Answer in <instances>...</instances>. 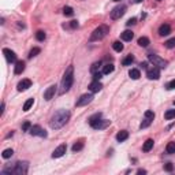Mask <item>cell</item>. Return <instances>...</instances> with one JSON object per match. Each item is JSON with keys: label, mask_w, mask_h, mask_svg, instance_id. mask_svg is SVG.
Returning <instances> with one entry per match:
<instances>
[{"label": "cell", "mask_w": 175, "mask_h": 175, "mask_svg": "<svg viewBox=\"0 0 175 175\" xmlns=\"http://www.w3.org/2000/svg\"><path fill=\"white\" fill-rule=\"evenodd\" d=\"M70 119V111L67 110H59L56 114L52 116V121H51V127L52 129H60L66 125Z\"/></svg>", "instance_id": "obj_1"}, {"label": "cell", "mask_w": 175, "mask_h": 175, "mask_svg": "<svg viewBox=\"0 0 175 175\" xmlns=\"http://www.w3.org/2000/svg\"><path fill=\"white\" fill-rule=\"evenodd\" d=\"M73 82H74V67L68 66L65 75H63V79H62V93L68 92L73 86Z\"/></svg>", "instance_id": "obj_2"}, {"label": "cell", "mask_w": 175, "mask_h": 175, "mask_svg": "<svg viewBox=\"0 0 175 175\" xmlns=\"http://www.w3.org/2000/svg\"><path fill=\"white\" fill-rule=\"evenodd\" d=\"M29 170V163L28 161H18L15 163L14 168H10V170H3L1 174H17V175H26Z\"/></svg>", "instance_id": "obj_3"}, {"label": "cell", "mask_w": 175, "mask_h": 175, "mask_svg": "<svg viewBox=\"0 0 175 175\" xmlns=\"http://www.w3.org/2000/svg\"><path fill=\"white\" fill-rule=\"evenodd\" d=\"M108 33H110V26L100 25L99 28H96L94 30H93L92 36H90V41H99V40H103Z\"/></svg>", "instance_id": "obj_4"}, {"label": "cell", "mask_w": 175, "mask_h": 175, "mask_svg": "<svg viewBox=\"0 0 175 175\" xmlns=\"http://www.w3.org/2000/svg\"><path fill=\"white\" fill-rule=\"evenodd\" d=\"M148 57H149V62H152V63H153V66H156V67H159V68H164L166 66H167V60L161 59V57L157 56V55L150 54Z\"/></svg>", "instance_id": "obj_5"}, {"label": "cell", "mask_w": 175, "mask_h": 175, "mask_svg": "<svg viewBox=\"0 0 175 175\" xmlns=\"http://www.w3.org/2000/svg\"><path fill=\"white\" fill-rule=\"evenodd\" d=\"M126 6H123V4H121V6H118V7H115L114 10L111 11V19H114V21H116V19H119L121 17H123L126 12Z\"/></svg>", "instance_id": "obj_6"}, {"label": "cell", "mask_w": 175, "mask_h": 175, "mask_svg": "<svg viewBox=\"0 0 175 175\" xmlns=\"http://www.w3.org/2000/svg\"><path fill=\"white\" fill-rule=\"evenodd\" d=\"M92 100H93V94H82V96L79 97L78 100H77V107H82V105H88L89 103H92Z\"/></svg>", "instance_id": "obj_7"}, {"label": "cell", "mask_w": 175, "mask_h": 175, "mask_svg": "<svg viewBox=\"0 0 175 175\" xmlns=\"http://www.w3.org/2000/svg\"><path fill=\"white\" fill-rule=\"evenodd\" d=\"M3 54H4V56H6V59H7L8 63H15V62H17V55H15L14 51L8 49V48H4Z\"/></svg>", "instance_id": "obj_8"}, {"label": "cell", "mask_w": 175, "mask_h": 175, "mask_svg": "<svg viewBox=\"0 0 175 175\" xmlns=\"http://www.w3.org/2000/svg\"><path fill=\"white\" fill-rule=\"evenodd\" d=\"M66 150H67V147H66V144H62V145H59V147H57L56 149L54 150V153H52V157H54V159L62 157L63 155L66 153Z\"/></svg>", "instance_id": "obj_9"}, {"label": "cell", "mask_w": 175, "mask_h": 175, "mask_svg": "<svg viewBox=\"0 0 175 175\" xmlns=\"http://www.w3.org/2000/svg\"><path fill=\"white\" fill-rule=\"evenodd\" d=\"M29 131H30L32 136H40V137H44V138L46 137V131L44 129H41L40 126H32V129Z\"/></svg>", "instance_id": "obj_10"}, {"label": "cell", "mask_w": 175, "mask_h": 175, "mask_svg": "<svg viewBox=\"0 0 175 175\" xmlns=\"http://www.w3.org/2000/svg\"><path fill=\"white\" fill-rule=\"evenodd\" d=\"M56 88H57L56 85H51L49 88L45 90V93H44V99H45L46 101H49L51 99L55 96V93H56Z\"/></svg>", "instance_id": "obj_11"}, {"label": "cell", "mask_w": 175, "mask_h": 175, "mask_svg": "<svg viewBox=\"0 0 175 175\" xmlns=\"http://www.w3.org/2000/svg\"><path fill=\"white\" fill-rule=\"evenodd\" d=\"M147 77L149 79H159V78H160V71H159V67L149 68V70L147 71Z\"/></svg>", "instance_id": "obj_12"}, {"label": "cell", "mask_w": 175, "mask_h": 175, "mask_svg": "<svg viewBox=\"0 0 175 175\" xmlns=\"http://www.w3.org/2000/svg\"><path fill=\"white\" fill-rule=\"evenodd\" d=\"M30 86H32V81L30 79H22L21 82L18 84V86H17V89L19 92H23V90H28Z\"/></svg>", "instance_id": "obj_13"}, {"label": "cell", "mask_w": 175, "mask_h": 175, "mask_svg": "<svg viewBox=\"0 0 175 175\" xmlns=\"http://www.w3.org/2000/svg\"><path fill=\"white\" fill-rule=\"evenodd\" d=\"M111 123V121H107V119H100V121L97 122L96 125L93 126V129H96V130H103L105 129V127H108Z\"/></svg>", "instance_id": "obj_14"}, {"label": "cell", "mask_w": 175, "mask_h": 175, "mask_svg": "<svg viewBox=\"0 0 175 175\" xmlns=\"http://www.w3.org/2000/svg\"><path fill=\"white\" fill-rule=\"evenodd\" d=\"M171 33V28H170V25H161L160 28H159V34L160 36H168Z\"/></svg>", "instance_id": "obj_15"}, {"label": "cell", "mask_w": 175, "mask_h": 175, "mask_svg": "<svg viewBox=\"0 0 175 175\" xmlns=\"http://www.w3.org/2000/svg\"><path fill=\"white\" fill-rule=\"evenodd\" d=\"M101 88H103V85H101L99 81H93L89 85V90L92 93H96V92H99V90H101Z\"/></svg>", "instance_id": "obj_16"}, {"label": "cell", "mask_w": 175, "mask_h": 175, "mask_svg": "<svg viewBox=\"0 0 175 175\" xmlns=\"http://www.w3.org/2000/svg\"><path fill=\"white\" fill-rule=\"evenodd\" d=\"M121 37L123 41H131L133 37H134V33H133L131 30H125V32L121 34Z\"/></svg>", "instance_id": "obj_17"}, {"label": "cell", "mask_w": 175, "mask_h": 175, "mask_svg": "<svg viewBox=\"0 0 175 175\" xmlns=\"http://www.w3.org/2000/svg\"><path fill=\"white\" fill-rule=\"evenodd\" d=\"M23 70H25V62H22V60L17 62V65H15V70H14L15 74H22Z\"/></svg>", "instance_id": "obj_18"}, {"label": "cell", "mask_w": 175, "mask_h": 175, "mask_svg": "<svg viewBox=\"0 0 175 175\" xmlns=\"http://www.w3.org/2000/svg\"><path fill=\"white\" fill-rule=\"evenodd\" d=\"M129 138V133L126 131V130H121V131L116 134V139H118L119 142H122V141H125V139Z\"/></svg>", "instance_id": "obj_19"}, {"label": "cell", "mask_w": 175, "mask_h": 175, "mask_svg": "<svg viewBox=\"0 0 175 175\" xmlns=\"http://www.w3.org/2000/svg\"><path fill=\"white\" fill-rule=\"evenodd\" d=\"M100 119H101V114H100V112H99V114H94L93 116H90V118H89V125L93 127V126L96 125Z\"/></svg>", "instance_id": "obj_20"}, {"label": "cell", "mask_w": 175, "mask_h": 175, "mask_svg": "<svg viewBox=\"0 0 175 175\" xmlns=\"http://www.w3.org/2000/svg\"><path fill=\"white\" fill-rule=\"evenodd\" d=\"M152 148H153V139H152V138L147 139L145 144H144V147H142V150H144V152H149Z\"/></svg>", "instance_id": "obj_21"}, {"label": "cell", "mask_w": 175, "mask_h": 175, "mask_svg": "<svg viewBox=\"0 0 175 175\" xmlns=\"http://www.w3.org/2000/svg\"><path fill=\"white\" fill-rule=\"evenodd\" d=\"M129 75L131 79H138L139 77H141V73H139V70H137V68H131L129 71Z\"/></svg>", "instance_id": "obj_22"}, {"label": "cell", "mask_w": 175, "mask_h": 175, "mask_svg": "<svg viewBox=\"0 0 175 175\" xmlns=\"http://www.w3.org/2000/svg\"><path fill=\"white\" fill-rule=\"evenodd\" d=\"M166 152L170 155L175 153V141H171V142L167 144V147H166Z\"/></svg>", "instance_id": "obj_23"}, {"label": "cell", "mask_w": 175, "mask_h": 175, "mask_svg": "<svg viewBox=\"0 0 175 175\" xmlns=\"http://www.w3.org/2000/svg\"><path fill=\"white\" fill-rule=\"evenodd\" d=\"M133 62H134V56H133V55H129L127 57H125V59H123L122 65H123V66H130Z\"/></svg>", "instance_id": "obj_24"}, {"label": "cell", "mask_w": 175, "mask_h": 175, "mask_svg": "<svg viewBox=\"0 0 175 175\" xmlns=\"http://www.w3.org/2000/svg\"><path fill=\"white\" fill-rule=\"evenodd\" d=\"M138 45L148 46V45H149V38H148V37H139V38H138Z\"/></svg>", "instance_id": "obj_25"}, {"label": "cell", "mask_w": 175, "mask_h": 175, "mask_svg": "<svg viewBox=\"0 0 175 175\" xmlns=\"http://www.w3.org/2000/svg\"><path fill=\"white\" fill-rule=\"evenodd\" d=\"M112 48H114L116 52H122V51H123V44H122L121 41H115V43L112 44Z\"/></svg>", "instance_id": "obj_26"}, {"label": "cell", "mask_w": 175, "mask_h": 175, "mask_svg": "<svg viewBox=\"0 0 175 175\" xmlns=\"http://www.w3.org/2000/svg\"><path fill=\"white\" fill-rule=\"evenodd\" d=\"M84 148V141H78V142H75L74 145H73V152H78V150H81Z\"/></svg>", "instance_id": "obj_27"}, {"label": "cell", "mask_w": 175, "mask_h": 175, "mask_svg": "<svg viewBox=\"0 0 175 175\" xmlns=\"http://www.w3.org/2000/svg\"><path fill=\"white\" fill-rule=\"evenodd\" d=\"M164 118L167 119V121H170V119H175V110H168L167 112L164 114Z\"/></svg>", "instance_id": "obj_28"}, {"label": "cell", "mask_w": 175, "mask_h": 175, "mask_svg": "<svg viewBox=\"0 0 175 175\" xmlns=\"http://www.w3.org/2000/svg\"><path fill=\"white\" fill-rule=\"evenodd\" d=\"M34 104V99H29L25 104H23V111H29L32 108V105Z\"/></svg>", "instance_id": "obj_29"}, {"label": "cell", "mask_w": 175, "mask_h": 175, "mask_svg": "<svg viewBox=\"0 0 175 175\" xmlns=\"http://www.w3.org/2000/svg\"><path fill=\"white\" fill-rule=\"evenodd\" d=\"M114 65H105L103 68V74H110V73L114 71Z\"/></svg>", "instance_id": "obj_30"}, {"label": "cell", "mask_w": 175, "mask_h": 175, "mask_svg": "<svg viewBox=\"0 0 175 175\" xmlns=\"http://www.w3.org/2000/svg\"><path fill=\"white\" fill-rule=\"evenodd\" d=\"M164 45L167 46L168 49H171V48H175V37H172V38H170L168 41H166Z\"/></svg>", "instance_id": "obj_31"}, {"label": "cell", "mask_w": 175, "mask_h": 175, "mask_svg": "<svg viewBox=\"0 0 175 175\" xmlns=\"http://www.w3.org/2000/svg\"><path fill=\"white\" fill-rule=\"evenodd\" d=\"M45 37H46V34L43 32V30H38V32L36 33V38L38 40V41H44V40H45Z\"/></svg>", "instance_id": "obj_32"}, {"label": "cell", "mask_w": 175, "mask_h": 175, "mask_svg": "<svg viewBox=\"0 0 175 175\" xmlns=\"http://www.w3.org/2000/svg\"><path fill=\"white\" fill-rule=\"evenodd\" d=\"M63 14L66 15V17H71L73 14H74V11H73L71 7H68V6H66L65 8H63Z\"/></svg>", "instance_id": "obj_33"}, {"label": "cell", "mask_w": 175, "mask_h": 175, "mask_svg": "<svg viewBox=\"0 0 175 175\" xmlns=\"http://www.w3.org/2000/svg\"><path fill=\"white\" fill-rule=\"evenodd\" d=\"M12 155H14V150H12V149H6L3 153H1V156H3L4 159H10Z\"/></svg>", "instance_id": "obj_34"}, {"label": "cell", "mask_w": 175, "mask_h": 175, "mask_svg": "<svg viewBox=\"0 0 175 175\" xmlns=\"http://www.w3.org/2000/svg\"><path fill=\"white\" fill-rule=\"evenodd\" d=\"M40 52H41V49L40 48H33L30 52H29V57H33V56H36V55H38Z\"/></svg>", "instance_id": "obj_35"}, {"label": "cell", "mask_w": 175, "mask_h": 175, "mask_svg": "<svg viewBox=\"0 0 175 175\" xmlns=\"http://www.w3.org/2000/svg\"><path fill=\"white\" fill-rule=\"evenodd\" d=\"M150 123H152V119L145 118V121H144L142 123H141V126H139V127H141V129H145V127H148V126H149Z\"/></svg>", "instance_id": "obj_36"}, {"label": "cell", "mask_w": 175, "mask_h": 175, "mask_svg": "<svg viewBox=\"0 0 175 175\" xmlns=\"http://www.w3.org/2000/svg\"><path fill=\"white\" fill-rule=\"evenodd\" d=\"M30 129H32V125H30V122H25V123L22 125V131H29Z\"/></svg>", "instance_id": "obj_37"}, {"label": "cell", "mask_w": 175, "mask_h": 175, "mask_svg": "<svg viewBox=\"0 0 175 175\" xmlns=\"http://www.w3.org/2000/svg\"><path fill=\"white\" fill-rule=\"evenodd\" d=\"M145 118H148V119H152V121H153L155 119V112L153 111H145Z\"/></svg>", "instance_id": "obj_38"}, {"label": "cell", "mask_w": 175, "mask_h": 175, "mask_svg": "<svg viewBox=\"0 0 175 175\" xmlns=\"http://www.w3.org/2000/svg\"><path fill=\"white\" fill-rule=\"evenodd\" d=\"M166 88H167L168 90H171V89H175V79H172L171 82H168L167 85H166Z\"/></svg>", "instance_id": "obj_39"}, {"label": "cell", "mask_w": 175, "mask_h": 175, "mask_svg": "<svg viewBox=\"0 0 175 175\" xmlns=\"http://www.w3.org/2000/svg\"><path fill=\"white\" fill-rule=\"evenodd\" d=\"M101 75H103V73H94L93 74V81H100Z\"/></svg>", "instance_id": "obj_40"}, {"label": "cell", "mask_w": 175, "mask_h": 175, "mask_svg": "<svg viewBox=\"0 0 175 175\" xmlns=\"http://www.w3.org/2000/svg\"><path fill=\"white\" fill-rule=\"evenodd\" d=\"M136 22H137V19H136V18H131V19H129V21L126 22V25H127V26H131V25H134Z\"/></svg>", "instance_id": "obj_41"}, {"label": "cell", "mask_w": 175, "mask_h": 175, "mask_svg": "<svg viewBox=\"0 0 175 175\" xmlns=\"http://www.w3.org/2000/svg\"><path fill=\"white\" fill-rule=\"evenodd\" d=\"M172 168H174V167H172L171 163H167V164L164 166V170H166V171H172Z\"/></svg>", "instance_id": "obj_42"}, {"label": "cell", "mask_w": 175, "mask_h": 175, "mask_svg": "<svg viewBox=\"0 0 175 175\" xmlns=\"http://www.w3.org/2000/svg\"><path fill=\"white\" fill-rule=\"evenodd\" d=\"M100 65H101L100 62H97V63H94V65L92 66V68H90V70H92V71L94 73V71H96V70H97V68H99V66H100Z\"/></svg>", "instance_id": "obj_43"}, {"label": "cell", "mask_w": 175, "mask_h": 175, "mask_svg": "<svg viewBox=\"0 0 175 175\" xmlns=\"http://www.w3.org/2000/svg\"><path fill=\"white\" fill-rule=\"evenodd\" d=\"M70 26H71L73 29L78 28V22H77V21H71V23H70Z\"/></svg>", "instance_id": "obj_44"}, {"label": "cell", "mask_w": 175, "mask_h": 175, "mask_svg": "<svg viewBox=\"0 0 175 175\" xmlns=\"http://www.w3.org/2000/svg\"><path fill=\"white\" fill-rule=\"evenodd\" d=\"M4 107H6L4 103H1V110H0V114H1V115H3V112H4Z\"/></svg>", "instance_id": "obj_45"}, {"label": "cell", "mask_w": 175, "mask_h": 175, "mask_svg": "<svg viewBox=\"0 0 175 175\" xmlns=\"http://www.w3.org/2000/svg\"><path fill=\"white\" fill-rule=\"evenodd\" d=\"M137 174H147V171H145V170H138Z\"/></svg>", "instance_id": "obj_46"}, {"label": "cell", "mask_w": 175, "mask_h": 175, "mask_svg": "<svg viewBox=\"0 0 175 175\" xmlns=\"http://www.w3.org/2000/svg\"><path fill=\"white\" fill-rule=\"evenodd\" d=\"M141 66H142V68H147L148 67V63H145V62H144V63H141Z\"/></svg>", "instance_id": "obj_47"}, {"label": "cell", "mask_w": 175, "mask_h": 175, "mask_svg": "<svg viewBox=\"0 0 175 175\" xmlns=\"http://www.w3.org/2000/svg\"><path fill=\"white\" fill-rule=\"evenodd\" d=\"M142 0H134V3H141Z\"/></svg>", "instance_id": "obj_48"}, {"label": "cell", "mask_w": 175, "mask_h": 175, "mask_svg": "<svg viewBox=\"0 0 175 175\" xmlns=\"http://www.w3.org/2000/svg\"><path fill=\"white\" fill-rule=\"evenodd\" d=\"M114 1H121V0H114Z\"/></svg>", "instance_id": "obj_49"}, {"label": "cell", "mask_w": 175, "mask_h": 175, "mask_svg": "<svg viewBox=\"0 0 175 175\" xmlns=\"http://www.w3.org/2000/svg\"><path fill=\"white\" fill-rule=\"evenodd\" d=\"M174 105H175V100H174Z\"/></svg>", "instance_id": "obj_50"}]
</instances>
